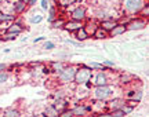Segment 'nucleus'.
<instances>
[{"label":"nucleus","mask_w":149,"mask_h":117,"mask_svg":"<svg viewBox=\"0 0 149 117\" xmlns=\"http://www.w3.org/2000/svg\"><path fill=\"white\" fill-rule=\"evenodd\" d=\"M43 21V15L42 14H35V15L31 17V24H40V22Z\"/></svg>","instance_id":"obj_29"},{"label":"nucleus","mask_w":149,"mask_h":117,"mask_svg":"<svg viewBox=\"0 0 149 117\" xmlns=\"http://www.w3.org/2000/svg\"><path fill=\"white\" fill-rule=\"evenodd\" d=\"M91 79H93V69L87 65H80L74 75L73 83H76L77 85H86L90 83Z\"/></svg>","instance_id":"obj_1"},{"label":"nucleus","mask_w":149,"mask_h":117,"mask_svg":"<svg viewBox=\"0 0 149 117\" xmlns=\"http://www.w3.org/2000/svg\"><path fill=\"white\" fill-rule=\"evenodd\" d=\"M37 0H29V3H28V7H33V6H36Z\"/></svg>","instance_id":"obj_39"},{"label":"nucleus","mask_w":149,"mask_h":117,"mask_svg":"<svg viewBox=\"0 0 149 117\" xmlns=\"http://www.w3.org/2000/svg\"><path fill=\"white\" fill-rule=\"evenodd\" d=\"M93 37H94V39H98V40H102V39L109 37V35H108V32H105L104 29H101V28H98V29L95 30V33L93 35Z\"/></svg>","instance_id":"obj_24"},{"label":"nucleus","mask_w":149,"mask_h":117,"mask_svg":"<svg viewBox=\"0 0 149 117\" xmlns=\"http://www.w3.org/2000/svg\"><path fill=\"white\" fill-rule=\"evenodd\" d=\"M72 113H73V117H87L90 116L91 112V106L90 105H83V103H80L77 106H74L72 109Z\"/></svg>","instance_id":"obj_7"},{"label":"nucleus","mask_w":149,"mask_h":117,"mask_svg":"<svg viewBox=\"0 0 149 117\" xmlns=\"http://www.w3.org/2000/svg\"><path fill=\"white\" fill-rule=\"evenodd\" d=\"M83 24H84V22L68 19V21H65V24H64V29H65V30H68V32H70V33H74L77 29L83 28Z\"/></svg>","instance_id":"obj_10"},{"label":"nucleus","mask_w":149,"mask_h":117,"mask_svg":"<svg viewBox=\"0 0 149 117\" xmlns=\"http://www.w3.org/2000/svg\"><path fill=\"white\" fill-rule=\"evenodd\" d=\"M28 8V4L26 3H24L21 0H17L15 3L13 4V10H14V14H22V12H25Z\"/></svg>","instance_id":"obj_16"},{"label":"nucleus","mask_w":149,"mask_h":117,"mask_svg":"<svg viewBox=\"0 0 149 117\" xmlns=\"http://www.w3.org/2000/svg\"><path fill=\"white\" fill-rule=\"evenodd\" d=\"M43 113H44V116H46V117H58L59 116L58 109L54 106L53 103H51V105H48V106L44 109V112H43Z\"/></svg>","instance_id":"obj_18"},{"label":"nucleus","mask_w":149,"mask_h":117,"mask_svg":"<svg viewBox=\"0 0 149 117\" xmlns=\"http://www.w3.org/2000/svg\"><path fill=\"white\" fill-rule=\"evenodd\" d=\"M127 99H131L134 102H141L142 99V96H144V91L142 90H133V91H128L127 92Z\"/></svg>","instance_id":"obj_15"},{"label":"nucleus","mask_w":149,"mask_h":117,"mask_svg":"<svg viewBox=\"0 0 149 117\" xmlns=\"http://www.w3.org/2000/svg\"><path fill=\"white\" fill-rule=\"evenodd\" d=\"M64 68H65V64L64 62H61V61H55V62L51 64V70H53L54 73H57V75H58Z\"/></svg>","instance_id":"obj_23"},{"label":"nucleus","mask_w":149,"mask_h":117,"mask_svg":"<svg viewBox=\"0 0 149 117\" xmlns=\"http://www.w3.org/2000/svg\"><path fill=\"white\" fill-rule=\"evenodd\" d=\"M112 94H113V87L109 84L94 87V90H93L94 99H98V101H107L112 96Z\"/></svg>","instance_id":"obj_3"},{"label":"nucleus","mask_w":149,"mask_h":117,"mask_svg":"<svg viewBox=\"0 0 149 117\" xmlns=\"http://www.w3.org/2000/svg\"><path fill=\"white\" fill-rule=\"evenodd\" d=\"M44 40H46V37H44V36H40V37H36L33 42H35V43H40V42H44Z\"/></svg>","instance_id":"obj_38"},{"label":"nucleus","mask_w":149,"mask_h":117,"mask_svg":"<svg viewBox=\"0 0 149 117\" xmlns=\"http://www.w3.org/2000/svg\"><path fill=\"white\" fill-rule=\"evenodd\" d=\"M64 24H65V19L57 18V19L51 24V28H54V29H64Z\"/></svg>","instance_id":"obj_26"},{"label":"nucleus","mask_w":149,"mask_h":117,"mask_svg":"<svg viewBox=\"0 0 149 117\" xmlns=\"http://www.w3.org/2000/svg\"><path fill=\"white\" fill-rule=\"evenodd\" d=\"M70 19L79 21V22L87 21V10H86L84 6H77V7H74L73 10L70 11Z\"/></svg>","instance_id":"obj_4"},{"label":"nucleus","mask_w":149,"mask_h":117,"mask_svg":"<svg viewBox=\"0 0 149 117\" xmlns=\"http://www.w3.org/2000/svg\"><path fill=\"white\" fill-rule=\"evenodd\" d=\"M94 85L95 87H100V85H108L109 84V81H108V76L105 72H100V73H97L94 76Z\"/></svg>","instance_id":"obj_13"},{"label":"nucleus","mask_w":149,"mask_h":117,"mask_svg":"<svg viewBox=\"0 0 149 117\" xmlns=\"http://www.w3.org/2000/svg\"><path fill=\"white\" fill-rule=\"evenodd\" d=\"M48 17H47V21L50 24H53L57 18H58V12H57V7H50L48 8Z\"/></svg>","instance_id":"obj_21"},{"label":"nucleus","mask_w":149,"mask_h":117,"mask_svg":"<svg viewBox=\"0 0 149 117\" xmlns=\"http://www.w3.org/2000/svg\"><path fill=\"white\" fill-rule=\"evenodd\" d=\"M109 113L112 114V117H124V116H126L122 109H115V110H111Z\"/></svg>","instance_id":"obj_31"},{"label":"nucleus","mask_w":149,"mask_h":117,"mask_svg":"<svg viewBox=\"0 0 149 117\" xmlns=\"http://www.w3.org/2000/svg\"><path fill=\"white\" fill-rule=\"evenodd\" d=\"M15 19H17V15H14V14L0 12V22H14Z\"/></svg>","instance_id":"obj_22"},{"label":"nucleus","mask_w":149,"mask_h":117,"mask_svg":"<svg viewBox=\"0 0 149 117\" xmlns=\"http://www.w3.org/2000/svg\"><path fill=\"white\" fill-rule=\"evenodd\" d=\"M73 37L79 43H81V42H84V40H87L90 36L87 35V32L84 30V28H80V29H77V30L73 33Z\"/></svg>","instance_id":"obj_17"},{"label":"nucleus","mask_w":149,"mask_h":117,"mask_svg":"<svg viewBox=\"0 0 149 117\" xmlns=\"http://www.w3.org/2000/svg\"><path fill=\"white\" fill-rule=\"evenodd\" d=\"M102 65H104V66H109V68H113V66H115V65H113V62H112V61H108V59H105Z\"/></svg>","instance_id":"obj_37"},{"label":"nucleus","mask_w":149,"mask_h":117,"mask_svg":"<svg viewBox=\"0 0 149 117\" xmlns=\"http://www.w3.org/2000/svg\"><path fill=\"white\" fill-rule=\"evenodd\" d=\"M77 68H79V66H76V65H65L64 69L57 75V79L59 80V83H62V84L73 83L74 75H76V72H77Z\"/></svg>","instance_id":"obj_2"},{"label":"nucleus","mask_w":149,"mask_h":117,"mask_svg":"<svg viewBox=\"0 0 149 117\" xmlns=\"http://www.w3.org/2000/svg\"><path fill=\"white\" fill-rule=\"evenodd\" d=\"M98 24H100V28H101V29H104L105 32L109 33L119 22H117L116 19H113V18H109V19H102V21L98 22Z\"/></svg>","instance_id":"obj_12"},{"label":"nucleus","mask_w":149,"mask_h":117,"mask_svg":"<svg viewBox=\"0 0 149 117\" xmlns=\"http://www.w3.org/2000/svg\"><path fill=\"white\" fill-rule=\"evenodd\" d=\"M25 30V25H24V22L21 21H14L13 24H11L10 26L6 29V32H8V33H15V35H21L22 32Z\"/></svg>","instance_id":"obj_8"},{"label":"nucleus","mask_w":149,"mask_h":117,"mask_svg":"<svg viewBox=\"0 0 149 117\" xmlns=\"http://www.w3.org/2000/svg\"><path fill=\"white\" fill-rule=\"evenodd\" d=\"M138 14H139V15H141V17H139V18H144V19H145V17L148 18V15H149V6H148V4H145L144 7L141 8V11H139Z\"/></svg>","instance_id":"obj_28"},{"label":"nucleus","mask_w":149,"mask_h":117,"mask_svg":"<svg viewBox=\"0 0 149 117\" xmlns=\"http://www.w3.org/2000/svg\"><path fill=\"white\" fill-rule=\"evenodd\" d=\"M58 117H73L72 109H65V110H62V112H59Z\"/></svg>","instance_id":"obj_33"},{"label":"nucleus","mask_w":149,"mask_h":117,"mask_svg":"<svg viewBox=\"0 0 149 117\" xmlns=\"http://www.w3.org/2000/svg\"><path fill=\"white\" fill-rule=\"evenodd\" d=\"M134 80V76H131V75H122V77H120V83L122 84H127V83H130V81H133Z\"/></svg>","instance_id":"obj_27"},{"label":"nucleus","mask_w":149,"mask_h":117,"mask_svg":"<svg viewBox=\"0 0 149 117\" xmlns=\"http://www.w3.org/2000/svg\"><path fill=\"white\" fill-rule=\"evenodd\" d=\"M124 105H126L124 98H113L109 102H107V109H109V112H111V110H115V109H122Z\"/></svg>","instance_id":"obj_9"},{"label":"nucleus","mask_w":149,"mask_h":117,"mask_svg":"<svg viewBox=\"0 0 149 117\" xmlns=\"http://www.w3.org/2000/svg\"><path fill=\"white\" fill-rule=\"evenodd\" d=\"M53 105L58 109V112H62V110H65V109H68V101H66L65 98H58Z\"/></svg>","instance_id":"obj_20"},{"label":"nucleus","mask_w":149,"mask_h":117,"mask_svg":"<svg viewBox=\"0 0 149 117\" xmlns=\"http://www.w3.org/2000/svg\"><path fill=\"white\" fill-rule=\"evenodd\" d=\"M40 6H42L43 10L47 11L48 8H50V0H42V1H40Z\"/></svg>","instance_id":"obj_35"},{"label":"nucleus","mask_w":149,"mask_h":117,"mask_svg":"<svg viewBox=\"0 0 149 117\" xmlns=\"http://www.w3.org/2000/svg\"><path fill=\"white\" fill-rule=\"evenodd\" d=\"M124 32H127V29H126V24H117L116 26L113 28L108 35H109V37H117V36L123 35Z\"/></svg>","instance_id":"obj_14"},{"label":"nucleus","mask_w":149,"mask_h":117,"mask_svg":"<svg viewBox=\"0 0 149 117\" xmlns=\"http://www.w3.org/2000/svg\"><path fill=\"white\" fill-rule=\"evenodd\" d=\"M122 110H123V112H124V114H126V116H127V114H130V113H133L134 107L128 106V105H124V106L122 107Z\"/></svg>","instance_id":"obj_34"},{"label":"nucleus","mask_w":149,"mask_h":117,"mask_svg":"<svg viewBox=\"0 0 149 117\" xmlns=\"http://www.w3.org/2000/svg\"><path fill=\"white\" fill-rule=\"evenodd\" d=\"M148 25V21L144 18H133L128 22H126V29L127 30H139V29H144Z\"/></svg>","instance_id":"obj_5"},{"label":"nucleus","mask_w":149,"mask_h":117,"mask_svg":"<svg viewBox=\"0 0 149 117\" xmlns=\"http://www.w3.org/2000/svg\"><path fill=\"white\" fill-rule=\"evenodd\" d=\"M144 6V0H126V11L130 14H138Z\"/></svg>","instance_id":"obj_6"},{"label":"nucleus","mask_w":149,"mask_h":117,"mask_svg":"<svg viewBox=\"0 0 149 117\" xmlns=\"http://www.w3.org/2000/svg\"><path fill=\"white\" fill-rule=\"evenodd\" d=\"M57 1V6L61 7V8H66V7H69L70 4H73L76 0H55Z\"/></svg>","instance_id":"obj_25"},{"label":"nucleus","mask_w":149,"mask_h":117,"mask_svg":"<svg viewBox=\"0 0 149 117\" xmlns=\"http://www.w3.org/2000/svg\"><path fill=\"white\" fill-rule=\"evenodd\" d=\"M19 35H15V33H8V32H4V37H1L3 40H15Z\"/></svg>","instance_id":"obj_32"},{"label":"nucleus","mask_w":149,"mask_h":117,"mask_svg":"<svg viewBox=\"0 0 149 117\" xmlns=\"http://www.w3.org/2000/svg\"><path fill=\"white\" fill-rule=\"evenodd\" d=\"M21 1H24V3H26V4L29 3V0H21Z\"/></svg>","instance_id":"obj_41"},{"label":"nucleus","mask_w":149,"mask_h":117,"mask_svg":"<svg viewBox=\"0 0 149 117\" xmlns=\"http://www.w3.org/2000/svg\"><path fill=\"white\" fill-rule=\"evenodd\" d=\"M7 69V65L6 64H0V72H3V70Z\"/></svg>","instance_id":"obj_40"},{"label":"nucleus","mask_w":149,"mask_h":117,"mask_svg":"<svg viewBox=\"0 0 149 117\" xmlns=\"http://www.w3.org/2000/svg\"><path fill=\"white\" fill-rule=\"evenodd\" d=\"M3 117H21V113L15 107H7L3 110Z\"/></svg>","instance_id":"obj_19"},{"label":"nucleus","mask_w":149,"mask_h":117,"mask_svg":"<svg viewBox=\"0 0 149 117\" xmlns=\"http://www.w3.org/2000/svg\"><path fill=\"white\" fill-rule=\"evenodd\" d=\"M83 28H84V30L87 32L88 36H93V35L95 33L97 29L100 28V24H98L97 21H94V19H88V21H84Z\"/></svg>","instance_id":"obj_11"},{"label":"nucleus","mask_w":149,"mask_h":117,"mask_svg":"<svg viewBox=\"0 0 149 117\" xmlns=\"http://www.w3.org/2000/svg\"><path fill=\"white\" fill-rule=\"evenodd\" d=\"M44 48L46 50H53V48H55V44L53 42H46L44 43Z\"/></svg>","instance_id":"obj_36"},{"label":"nucleus","mask_w":149,"mask_h":117,"mask_svg":"<svg viewBox=\"0 0 149 117\" xmlns=\"http://www.w3.org/2000/svg\"><path fill=\"white\" fill-rule=\"evenodd\" d=\"M8 77H10V73H8L7 70H3V72H0V84L6 83V81L8 80Z\"/></svg>","instance_id":"obj_30"},{"label":"nucleus","mask_w":149,"mask_h":117,"mask_svg":"<svg viewBox=\"0 0 149 117\" xmlns=\"http://www.w3.org/2000/svg\"><path fill=\"white\" fill-rule=\"evenodd\" d=\"M1 42H4V40H3V39H1V37H0V43H1Z\"/></svg>","instance_id":"obj_42"}]
</instances>
